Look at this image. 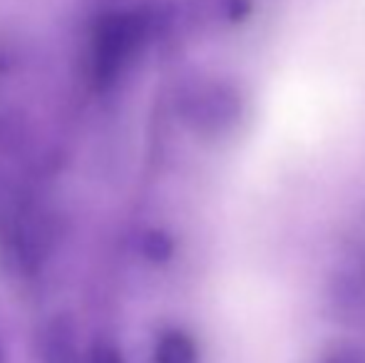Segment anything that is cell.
<instances>
[{"instance_id": "3957f363", "label": "cell", "mask_w": 365, "mask_h": 363, "mask_svg": "<svg viewBox=\"0 0 365 363\" xmlns=\"http://www.w3.org/2000/svg\"><path fill=\"white\" fill-rule=\"evenodd\" d=\"M172 239L167 234H159V232H152L145 237V254L154 262H164V259L172 257Z\"/></svg>"}, {"instance_id": "277c9868", "label": "cell", "mask_w": 365, "mask_h": 363, "mask_svg": "<svg viewBox=\"0 0 365 363\" xmlns=\"http://www.w3.org/2000/svg\"><path fill=\"white\" fill-rule=\"evenodd\" d=\"M90 363H125V361H122V356L117 354V349H112V346H107V344H100L95 351H92Z\"/></svg>"}, {"instance_id": "6da1fadb", "label": "cell", "mask_w": 365, "mask_h": 363, "mask_svg": "<svg viewBox=\"0 0 365 363\" xmlns=\"http://www.w3.org/2000/svg\"><path fill=\"white\" fill-rule=\"evenodd\" d=\"M142 40V23L137 15H105L92 33V78L100 88L117 80L127 60Z\"/></svg>"}, {"instance_id": "8992f818", "label": "cell", "mask_w": 365, "mask_h": 363, "mask_svg": "<svg viewBox=\"0 0 365 363\" xmlns=\"http://www.w3.org/2000/svg\"><path fill=\"white\" fill-rule=\"evenodd\" d=\"M333 363H338V361H333ZM341 363H348V361H341Z\"/></svg>"}, {"instance_id": "7a4b0ae2", "label": "cell", "mask_w": 365, "mask_h": 363, "mask_svg": "<svg viewBox=\"0 0 365 363\" xmlns=\"http://www.w3.org/2000/svg\"><path fill=\"white\" fill-rule=\"evenodd\" d=\"M154 363H197V346L192 336L179 329L164 331L154 349Z\"/></svg>"}, {"instance_id": "5b68a950", "label": "cell", "mask_w": 365, "mask_h": 363, "mask_svg": "<svg viewBox=\"0 0 365 363\" xmlns=\"http://www.w3.org/2000/svg\"><path fill=\"white\" fill-rule=\"evenodd\" d=\"M0 363H5V361H3V354H0Z\"/></svg>"}]
</instances>
